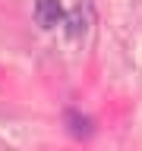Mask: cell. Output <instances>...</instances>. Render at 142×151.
Here are the masks:
<instances>
[{
    "mask_svg": "<svg viewBox=\"0 0 142 151\" xmlns=\"http://www.w3.org/2000/svg\"><path fill=\"white\" fill-rule=\"evenodd\" d=\"M35 22L41 28H57L63 22V3L60 0H38L35 3Z\"/></svg>",
    "mask_w": 142,
    "mask_h": 151,
    "instance_id": "1",
    "label": "cell"
},
{
    "mask_svg": "<svg viewBox=\"0 0 142 151\" xmlns=\"http://www.w3.org/2000/svg\"><path fill=\"white\" fill-rule=\"evenodd\" d=\"M88 22H92V6H88V3H85V6L79 3V6L70 13V28H66V32H70V38L85 35V32H88Z\"/></svg>",
    "mask_w": 142,
    "mask_h": 151,
    "instance_id": "2",
    "label": "cell"
},
{
    "mask_svg": "<svg viewBox=\"0 0 142 151\" xmlns=\"http://www.w3.org/2000/svg\"><path fill=\"white\" fill-rule=\"evenodd\" d=\"M66 123H70V132L79 135V139H82V135H92V120H88V116H79L76 110H70L66 113Z\"/></svg>",
    "mask_w": 142,
    "mask_h": 151,
    "instance_id": "3",
    "label": "cell"
}]
</instances>
